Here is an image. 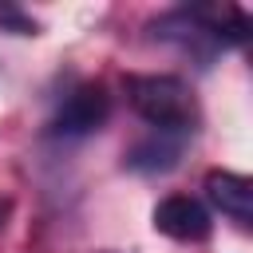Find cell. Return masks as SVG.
I'll list each match as a JSON object with an SVG mask.
<instances>
[{
    "mask_svg": "<svg viewBox=\"0 0 253 253\" xmlns=\"http://www.w3.org/2000/svg\"><path fill=\"white\" fill-rule=\"evenodd\" d=\"M178 154H182V142H178V134H150L146 142H138L130 154H126V166H134V170H170L174 162H178Z\"/></svg>",
    "mask_w": 253,
    "mask_h": 253,
    "instance_id": "5b68a950",
    "label": "cell"
},
{
    "mask_svg": "<svg viewBox=\"0 0 253 253\" xmlns=\"http://www.w3.org/2000/svg\"><path fill=\"white\" fill-rule=\"evenodd\" d=\"M206 194L210 202L233 217L237 225H249L253 221V182L245 174H233V170H210L206 174Z\"/></svg>",
    "mask_w": 253,
    "mask_h": 253,
    "instance_id": "277c9868",
    "label": "cell"
},
{
    "mask_svg": "<svg viewBox=\"0 0 253 253\" xmlns=\"http://www.w3.org/2000/svg\"><path fill=\"white\" fill-rule=\"evenodd\" d=\"M154 229L174 237V241H206L213 221H210V210L190 198V194H170L154 206Z\"/></svg>",
    "mask_w": 253,
    "mask_h": 253,
    "instance_id": "3957f363",
    "label": "cell"
},
{
    "mask_svg": "<svg viewBox=\"0 0 253 253\" xmlns=\"http://www.w3.org/2000/svg\"><path fill=\"white\" fill-rule=\"evenodd\" d=\"M111 115V95L99 87V83H87L79 87L75 95H67V103L55 111L51 119V134H63V138H79V134H91L107 123Z\"/></svg>",
    "mask_w": 253,
    "mask_h": 253,
    "instance_id": "7a4b0ae2",
    "label": "cell"
},
{
    "mask_svg": "<svg viewBox=\"0 0 253 253\" xmlns=\"http://www.w3.org/2000/svg\"><path fill=\"white\" fill-rule=\"evenodd\" d=\"M126 99L158 134H186L198 123L194 91L178 75H126Z\"/></svg>",
    "mask_w": 253,
    "mask_h": 253,
    "instance_id": "6da1fadb",
    "label": "cell"
},
{
    "mask_svg": "<svg viewBox=\"0 0 253 253\" xmlns=\"http://www.w3.org/2000/svg\"><path fill=\"white\" fill-rule=\"evenodd\" d=\"M8 213H12V202H8V198H0V229H4V221H8Z\"/></svg>",
    "mask_w": 253,
    "mask_h": 253,
    "instance_id": "8992f818",
    "label": "cell"
}]
</instances>
